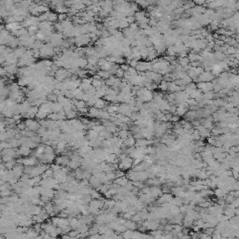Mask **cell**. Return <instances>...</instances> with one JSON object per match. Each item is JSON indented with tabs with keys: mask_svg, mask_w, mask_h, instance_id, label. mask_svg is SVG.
<instances>
[{
	"mask_svg": "<svg viewBox=\"0 0 239 239\" xmlns=\"http://www.w3.org/2000/svg\"><path fill=\"white\" fill-rule=\"evenodd\" d=\"M129 67L130 66L127 65V63H122V65H121V66H119V68L122 69L123 71H124V72H127L128 69H129Z\"/></svg>",
	"mask_w": 239,
	"mask_h": 239,
	"instance_id": "cell-33",
	"label": "cell"
},
{
	"mask_svg": "<svg viewBox=\"0 0 239 239\" xmlns=\"http://www.w3.org/2000/svg\"><path fill=\"white\" fill-rule=\"evenodd\" d=\"M103 126H104L105 130L107 131V132L110 133L111 134H115L116 132H118V130H119L118 127L116 126L112 122H110V121H105Z\"/></svg>",
	"mask_w": 239,
	"mask_h": 239,
	"instance_id": "cell-5",
	"label": "cell"
},
{
	"mask_svg": "<svg viewBox=\"0 0 239 239\" xmlns=\"http://www.w3.org/2000/svg\"><path fill=\"white\" fill-rule=\"evenodd\" d=\"M179 118L180 117H178V115H172V117H171V119H170V121L172 122H178V121H179Z\"/></svg>",
	"mask_w": 239,
	"mask_h": 239,
	"instance_id": "cell-32",
	"label": "cell"
},
{
	"mask_svg": "<svg viewBox=\"0 0 239 239\" xmlns=\"http://www.w3.org/2000/svg\"><path fill=\"white\" fill-rule=\"evenodd\" d=\"M61 239H72V238H71L68 234H63L62 237H61Z\"/></svg>",
	"mask_w": 239,
	"mask_h": 239,
	"instance_id": "cell-36",
	"label": "cell"
},
{
	"mask_svg": "<svg viewBox=\"0 0 239 239\" xmlns=\"http://www.w3.org/2000/svg\"><path fill=\"white\" fill-rule=\"evenodd\" d=\"M167 86H168V82L166 81H164V80H162V82L159 84V89L161 90V91H163V92H165L167 91Z\"/></svg>",
	"mask_w": 239,
	"mask_h": 239,
	"instance_id": "cell-31",
	"label": "cell"
},
{
	"mask_svg": "<svg viewBox=\"0 0 239 239\" xmlns=\"http://www.w3.org/2000/svg\"><path fill=\"white\" fill-rule=\"evenodd\" d=\"M90 118H92V119H97L98 118V115H99V109H97L95 107H90V109L88 110V114H87Z\"/></svg>",
	"mask_w": 239,
	"mask_h": 239,
	"instance_id": "cell-18",
	"label": "cell"
},
{
	"mask_svg": "<svg viewBox=\"0 0 239 239\" xmlns=\"http://www.w3.org/2000/svg\"><path fill=\"white\" fill-rule=\"evenodd\" d=\"M173 199V195L170 193H164L162 194L159 198H158V203L160 205H163L165 203H171V200Z\"/></svg>",
	"mask_w": 239,
	"mask_h": 239,
	"instance_id": "cell-10",
	"label": "cell"
},
{
	"mask_svg": "<svg viewBox=\"0 0 239 239\" xmlns=\"http://www.w3.org/2000/svg\"><path fill=\"white\" fill-rule=\"evenodd\" d=\"M37 110H38V107H36L35 106H32L31 107L29 108L28 111L26 112V114L22 118H25V119H34V118H36V115L37 113Z\"/></svg>",
	"mask_w": 239,
	"mask_h": 239,
	"instance_id": "cell-11",
	"label": "cell"
},
{
	"mask_svg": "<svg viewBox=\"0 0 239 239\" xmlns=\"http://www.w3.org/2000/svg\"><path fill=\"white\" fill-rule=\"evenodd\" d=\"M55 162L57 164L61 166H67L69 163V156L68 155H62V156H59V157H56L55 158Z\"/></svg>",
	"mask_w": 239,
	"mask_h": 239,
	"instance_id": "cell-8",
	"label": "cell"
},
{
	"mask_svg": "<svg viewBox=\"0 0 239 239\" xmlns=\"http://www.w3.org/2000/svg\"><path fill=\"white\" fill-rule=\"evenodd\" d=\"M24 122L25 130L31 131V132H37V130L40 128V124L38 121H35L34 119H26Z\"/></svg>",
	"mask_w": 239,
	"mask_h": 239,
	"instance_id": "cell-3",
	"label": "cell"
},
{
	"mask_svg": "<svg viewBox=\"0 0 239 239\" xmlns=\"http://www.w3.org/2000/svg\"><path fill=\"white\" fill-rule=\"evenodd\" d=\"M31 152H32V149H29L27 147H24V146H22V147L17 149V154H18V157L20 158V157H28L30 154H31Z\"/></svg>",
	"mask_w": 239,
	"mask_h": 239,
	"instance_id": "cell-9",
	"label": "cell"
},
{
	"mask_svg": "<svg viewBox=\"0 0 239 239\" xmlns=\"http://www.w3.org/2000/svg\"><path fill=\"white\" fill-rule=\"evenodd\" d=\"M25 51H26V48H24V47H18V48H16L14 50L13 53L15 54V56H16L17 58H21V57H22V56L24 55Z\"/></svg>",
	"mask_w": 239,
	"mask_h": 239,
	"instance_id": "cell-19",
	"label": "cell"
},
{
	"mask_svg": "<svg viewBox=\"0 0 239 239\" xmlns=\"http://www.w3.org/2000/svg\"><path fill=\"white\" fill-rule=\"evenodd\" d=\"M132 136L130 134V132H128L127 130H119L118 131V137L122 140H125L127 137Z\"/></svg>",
	"mask_w": 239,
	"mask_h": 239,
	"instance_id": "cell-22",
	"label": "cell"
},
{
	"mask_svg": "<svg viewBox=\"0 0 239 239\" xmlns=\"http://www.w3.org/2000/svg\"><path fill=\"white\" fill-rule=\"evenodd\" d=\"M124 71H123L122 69H121L119 67V68L117 69L115 71V73H114V75H115V77L116 78H123V76H124Z\"/></svg>",
	"mask_w": 239,
	"mask_h": 239,
	"instance_id": "cell-30",
	"label": "cell"
},
{
	"mask_svg": "<svg viewBox=\"0 0 239 239\" xmlns=\"http://www.w3.org/2000/svg\"><path fill=\"white\" fill-rule=\"evenodd\" d=\"M185 119L187 121H194V119H197V113H196V110H190V111H187L186 114L184 115Z\"/></svg>",
	"mask_w": 239,
	"mask_h": 239,
	"instance_id": "cell-16",
	"label": "cell"
},
{
	"mask_svg": "<svg viewBox=\"0 0 239 239\" xmlns=\"http://www.w3.org/2000/svg\"><path fill=\"white\" fill-rule=\"evenodd\" d=\"M47 21L50 22L51 24V22H56L58 21V15L56 14L55 12H52V11H47Z\"/></svg>",
	"mask_w": 239,
	"mask_h": 239,
	"instance_id": "cell-15",
	"label": "cell"
},
{
	"mask_svg": "<svg viewBox=\"0 0 239 239\" xmlns=\"http://www.w3.org/2000/svg\"><path fill=\"white\" fill-rule=\"evenodd\" d=\"M214 193H215V195L219 198V199H221V198H225V196L227 195L228 193H229V192L226 190L225 189H223V188H218L215 190Z\"/></svg>",
	"mask_w": 239,
	"mask_h": 239,
	"instance_id": "cell-12",
	"label": "cell"
},
{
	"mask_svg": "<svg viewBox=\"0 0 239 239\" xmlns=\"http://www.w3.org/2000/svg\"><path fill=\"white\" fill-rule=\"evenodd\" d=\"M11 194H12V190H11V189H6V190H2V192H0V197H9L10 196Z\"/></svg>",
	"mask_w": 239,
	"mask_h": 239,
	"instance_id": "cell-29",
	"label": "cell"
},
{
	"mask_svg": "<svg viewBox=\"0 0 239 239\" xmlns=\"http://www.w3.org/2000/svg\"><path fill=\"white\" fill-rule=\"evenodd\" d=\"M128 181H129V179L125 177V176H124V177L116 178L115 181H114V183H115V184H118L119 186H121V187H124L125 184H126V183L128 182Z\"/></svg>",
	"mask_w": 239,
	"mask_h": 239,
	"instance_id": "cell-23",
	"label": "cell"
},
{
	"mask_svg": "<svg viewBox=\"0 0 239 239\" xmlns=\"http://www.w3.org/2000/svg\"><path fill=\"white\" fill-rule=\"evenodd\" d=\"M106 106H107V101H105L102 98H98L96 100V102H95V106L93 107H95V108H97V109L101 110V109H104V108L106 107Z\"/></svg>",
	"mask_w": 239,
	"mask_h": 239,
	"instance_id": "cell-17",
	"label": "cell"
},
{
	"mask_svg": "<svg viewBox=\"0 0 239 239\" xmlns=\"http://www.w3.org/2000/svg\"><path fill=\"white\" fill-rule=\"evenodd\" d=\"M71 76H72V74L69 72V70L65 68H60L55 73V80L59 82H62L67 80V78H71Z\"/></svg>",
	"mask_w": 239,
	"mask_h": 239,
	"instance_id": "cell-4",
	"label": "cell"
},
{
	"mask_svg": "<svg viewBox=\"0 0 239 239\" xmlns=\"http://www.w3.org/2000/svg\"><path fill=\"white\" fill-rule=\"evenodd\" d=\"M98 119H103V121H108V119H110V115L109 113L107 111V110H104V109H101L99 110V115H98Z\"/></svg>",
	"mask_w": 239,
	"mask_h": 239,
	"instance_id": "cell-21",
	"label": "cell"
},
{
	"mask_svg": "<svg viewBox=\"0 0 239 239\" xmlns=\"http://www.w3.org/2000/svg\"><path fill=\"white\" fill-rule=\"evenodd\" d=\"M38 164V160L35 157H24L22 158V165L24 166H35Z\"/></svg>",
	"mask_w": 239,
	"mask_h": 239,
	"instance_id": "cell-6",
	"label": "cell"
},
{
	"mask_svg": "<svg viewBox=\"0 0 239 239\" xmlns=\"http://www.w3.org/2000/svg\"><path fill=\"white\" fill-rule=\"evenodd\" d=\"M6 70V72L9 75H14V74H17V71L19 69V67L17 65H7L4 67Z\"/></svg>",
	"mask_w": 239,
	"mask_h": 239,
	"instance_id": "cell-13",
	"label": "cell"
},
{
	"mask_svg": "<svg viewBox=\"0 0 239 239\" xmlns=\"http://www.w3.org/2000/svg\"><path fill=\"white\" fill-rule=\"evenodd\" d=\"M104 85H106V83H105L103 80H101V78H92V86H93L95 89H99Z\"/></svg>",
	"mask_w": 239,
	"mask_h": 239,
	"instance_id": "cell-20",
	"label": "cell"
},
{
	"mask_svg": "<svg viewBox=\"0 0 239 239\" xmlns=\"http://www.w3.org/2000/svg\"><path fill=\"white\" fill-rule=\"evenodd\" d=\"M202 95H203V93H202V92L200 91V90L196 89V90H194L192 93H190V95H189V97L190 98H192V99H197V98H199Z\"/></svg>",
	"mask_w": 239,
	"mask_h": 239,
	"instance_id": "cell-24",
	"label": "cell"
},
{
	"mask_svg": "<svg viewBox=\"0 0 239 239\" xmlns=\"http://www.w3.org/2000/svg\"><path fill=\"white\" fill-rule=\"evenodd\" d=\"M90 195H91L92 199H101V198H102L101 193L98 192V190H96L95 189L92 190V192H91V193H90Z\"/></svg>",
	"mask_w": 239,
	"mask_h": 239,
	"instance_id": "cell-26",
	"label": "cell"
},
{
	"mask_svg": "<svg viewBox=\"0 0 239 239\" xmlns=\"http://www.w3.org/2000/svg\"><path fill=\"white\" fill-rule=\"evenodd\" d=\"M48 117V114L47 113H45V112L43 111H41V110H37V113L36 115V118L38 119V121H42V119H45Z\"/></svg>",
	"mask_w": 239,
	"mask_h": 239,
	"instance_id": "cell-27",
	"label": "cell"
},
{
	"mask_svg": "<svg viewBox=\"0 0 239 239\" xmlns=\"http://www.w3.org/2000/svg\"><path fill=\"white\" fill-rule=\"evenodd\" d=\"M133 163H134V160L127 155L124 158L119 159L118 162V169L122 170V171H127L130 170L131 168L133 167Z\"/></svg>",
	"mask_w": 239,
	"mask_h": 239,
	"instance_id": "cell-1",
	"label": "cell"
},
{
	"mask_svg": "<svg viewBox=\"0 0 239 239\" xmlns=\"http://www.w3.org/2000/svg\"><path fill=\"white\" fill-rule=\"evenodd\" d=\"M37 28L38 30H41V31H48V32H52L53 29V24H51L50 22H41L37 25Z\"/></svg>",
	"mask_w": 239,
	"mask_h": 239,
	"instance_id": "cell-7",
	"label": "cell"
},
{
	"mask_svg": "<svg viewBox=\"0 0 239 239\" xmlns=\"http://www.w3.org/2000/svg\"><path fill=\"white\" fill-rule=\"evenodd\" d=\"M50 239H61V238H59L58 236H51Z\"/></svg>",
	"mask_w": 239,
	"mask_h": 239,
	"instance_id": "cell-37",
	"label": "cell"
},
{
	"mask_svg": "<svg viewBox=\"0 0 239 239\" xmlns=\"http://www.w3.org/2000/svg\"><path fill=\"white\" fill-rule=\"evenodd\" d=\"M7 73L6 72V70L4 67H0V77H7Z\"/></svg>",
	"mask_w": 239,
	"mask_h": 239,
	"instance_id": "cell-35",
	"label": "cell"
},
{
	"mask_svg": "<svg viewBox=\"0 0 239 239\" xmlns=\"http://www.w3.org/2000/svg\"><path fill=\"white\" fill-rule=\"evenodd\" d=\"M76 116H77V110L76 109H73V110H71L69 112H67V113H65V118L68 119H74L75 118H76Z\"/></svg>",
	"mask_w": 239,
	"mask_h": 239,
	"instance_id": "cell-28",
	"label": "cell"
},
{
	"mask_svg": "<svg viewBox=\"0 0 239 239\" xmlns=\"http://www.w3.org/2000/svg\"><path fill=\"white\" fill-rule=\"evenodd\" d=\"M134 143H136V139L132 136H130L125 140H123L122 146H124L125 148H131V147H134Z\"/></svg>",
	"mask_w": 239,
	"mask_h": 239,
	"instance_id": "cell-14",
	"label": "cell"
},
{
	"mask_svg": "<svg viewBox=\"0 0 239 239\" xmlns=\"http://www.w3.org/2000/svg\"><path fill=\"white\" fill-rule=\"evenodd\" d=\"M71 41L75 44L77 45L78 47H82V46H85V45H88L90 42H91V40H90V37L89 35H86V34H83V35H80L76 37H74V38L71 39Z\"/></svg>",
	"mask_w": 239,
	"mask_h": 239,
	"instance_id": "cell-2",
	"label": "cell"
},
{
	"mask_svg": "<svg viewBox=\"0 0 239 239\" xmlns=\"http://www.w3.org/2000/svg\"><path fill=\"white\" fill-rule=\"evenodd\" d=\"M67 19V15L66 14H59L58 15V20L60 22H63V21H65Z\"/></svg>",
	"mask_w": 239,
	"mask_h": 239,
	"instance_id": "cell-34",
	"label": "cell"
},
{
	"mask_svg": "<svg viewBox=\"0 0 239 239\" xmlns=\"http://www.w3.org/2000/svg\"><path fill=\"white\" fill-rule=\"evenodd\" d=\"M16 163H17V162H16V160H15V159H12V160L9 161V162H7V163H5L6 169L11 170L15 165H16Z\"/></svg>",
	"mask_w": 239,
	"mask_h": 239,
	"instance_id": "cell-25",
	"label": "cell"
}]
</instances>
